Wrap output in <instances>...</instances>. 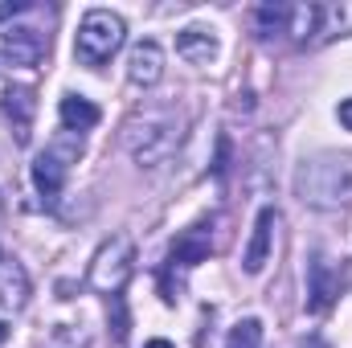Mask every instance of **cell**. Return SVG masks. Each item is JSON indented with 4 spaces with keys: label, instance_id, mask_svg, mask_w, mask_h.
I'll use <instances>...</instances> for the list:
<instances>
[{
    "label": "cell",
    "instance_id": "ffe728a7",
    "mask_svg": "<svg viewBox=\"0 0 352 348\" xmlns=\"http://www.w3.org/2000/svg\"><path fill=\"white\" fill-rule=\"evenodd\" d=\"M336 115H340V123L352 131V98H344V102H340V111H336Z\"/></svg>",
    "mask_w": 352,
    "mask_h": 348
},
{
    "label": "cell",
    "instance_id": "6da1fadb",
    "mask_svg": "<svg viewBox=\"0 0 352 348\" xmlns=\"http://www.w3.org/2000/svg\"><path fill=\"white\" fill-rule=\"evenodd\" d=\"M184 119L176 107H152L144 115H131L123 127V148L140 168H156L180 148Z\"/></svg>",
    "mask_w": 352,
    "mask_h": 348
},
{
    "label": "cell",
    "instance_id": "3957f363",
    "mask_svg": "<svg viewBox=\"0 0 352 348\" xmlns=\"http://www.w3.org/2000/svg\"><path fill=\"white\" fill-rule=\"evenodd\" d=\"M123 37H127V25H123L119 12H111V8H90L87 17H82V25H78L74 54H78L82 66L98 70L102 62H111V58L119 54Z\"/></svg>",
    "mask_w": 352,
    "mask_h": 348
},
{
    "label": "cell",
    "instance_id": "44dd1931",
    "mask_svg": "<svg viewBox=\"0 0 352 348\" xmlns=\"http://www.w3.org/2000/svg\"><path fill=\"white\" fill-rule=\"evenodd\" d=\"M144 348H173V345H168V340H148Z\"/></svg>",
    "mask_w": 352,
    "mask_h": 348
},
{
    "label": "cell",
    "instance_id": "8992f818",
    "mask_svg": "<svg viewBox=\"0 0 352 348\" xmlns=\"http://www.w3.org/2000/svg\"><path fill=\"white\" fill-rule=\"evenodd\" d=\"M45 50H50V37L37 29V25H4V54H8V62H16V66H37L41 58H45Z\"/></svg>",
    "mask_w": 352,
    "mask_h": 348
},
{
    "label": "cell",
    "instance_id": "9c48e42d",
    "mask_svg": "<svg viewBox=\"0 0 352 348\" xmlns=\"http://www.w3.org/2000/svg\"><path fill=\"white\" fill-rule=\"evenodd\" d=\"M274 226H278V213L266 205L254 221V234H250V246L242 254V270L246 274H263V266L270 262V246H274Z\"/></svg>",
    "mask_w": 352,
    "mask_h": 348
},
{
    "label": "cell",
    "instance_id": "5b68a950",
    "mask_svg": "<svg viewBox=\"0 0 352 348\" xmlns=\"http://www.w3.org/2000/svg\"><path fill=\"white\" fill-rule=\"evenodd\" d=\"M78 152H82V140L74 131H62L45 152H37V160H33V184H37V193L45 201H58V193H62V184L70 176V164L78 160Z\"/></svg>",
    "mask_w": 352,
    "mask_h": 348
},
{
    "label": "cell",
    "instance_id": "9a60e30c",
    "mask_svg": "<svg viewBox=\"0 0 352 348\" xmlns=\"http://www.w3.org/2000/svg\"><path fill=\"white\" fill-rule=\"evenodd\" d=\"M332 37H352V0H344V4H320L316 41H332Z\"/></svg>",
    "mask_w": 352,
    "mask_h": 348
},
{
    "label": "cell",
    "instance_id": "30bf717a",
    "mask_svg": "<svg viewBox=\"0 0 352 348\" xmlns=\"http://www.w3.org/2000/svg\"><path fill=\"white\" fill-rule=\"evenodd\" d=\"M176 54H180L184 62H192V66H213V62H217V54H221V45H217L213 29L188 25V29H180V33H176Z\"/></svg>",
    "mask_w": 352,
    "mask_h": 348
},
{
    "label": "cell",
    "instance_id": "603a6c76",
    "mask_svg": "<svg viewBox=\"0 0 352 348\" xmlns=\"http://www.w3.org/2000/svg\"><path fill=\"white\" fill-rule=\"evenodd\" d=\"M0 217H4V197H0Z\"/></svg>",
    "mask_w": 352,
    "mask_h": 348
},
{
    "label": "cell",
    "instance_id": "4fadbf2b",
    "mask_svg": "<svg viewBox=\"0 0 352 348\" xmlns=\"http://www.w3.org/2000/svg\"><path fill=\"white\" fill-rule=\"evenodd\" d=\"M4 111L12 119V131H16V144H29V127H33V111H37V98L29 87H8L4 94Z\"/></svg>",
    "mask_w": 352,
    "mask_h": 348
},
{
    "label": "cell",
    "instance_id": "ba28073f",
    "mask_svg": "<svg viewBox=\"0 0 352 348\" xmlns=\"http://www.w3.org/2000/svg\"><path fill=\"white\" fill-rule=\"evenodd\" d=\"M127 78L144 90L156 87V83L164 78V50H160V41H140V45L127 54Z\"/></svg>",
    "mask_w": 352,
    "mask_h": 348
},
{
    "label": "cell",
    "instance_id": "d6986e66",
    "mask_svg": "<svg viewBox=\"0 0 352 348\" xmlns=\"http://www.w3.org/2000/svg\"><path fill=\"white\" fill-rule=\"evenodd\" d=\"M111 328H115V340L123 345L127 340V307H123V295H111Z\"/></svg>",
    "mask_w": 352,
    "mask_h": 348
},
{
    "label": "cell",
    "instance_id": "277c9868",
    "mask_svg": "<svg viewBox=\"0 0 352 348\" xmlns=\"http://www.w3.org/2000/svg\"><path fill=\"white\" fill-rule=\"evenodd\" d=\"M135 259H140V254H135V242H131L127 234H111V238L94 250V259H90L87 283L111 299V295H119V291L127 287V279L135 274Z\"/></svg>",
    "mask_w": 352,
    "mask_h": 348
},
{
    "label": "cell",
    "instance_id": "ac0fdd59",
    "mask_svg": "<svg viewBox=\"0 0 352 348\" xmlns=\"http://www.w3.org/2000/svg\"><path fill=\"white\" fill-rule=\"evenodd\" d=\"M50 348H90V340H87V332H82V324H58Z\"/></svg>",
    "mask_w": 352,
    "mask_h": 348
},
{
    "label": "cell",
    "instance_id": "7a4b0ae2",
    "mask_svg": "<svg viewBox=\"0 0 352 348\" xmlns=\"http://www.w3.org/2000/svg\"><path fill=\"white\" fill-rule=\"evenodd\" d=\"M295 193L311 209H349L352 205V156L324 152L299 164Z\"/></svg>",
    "mask_w": 352,
    "mask_h": 348
},
{
    "label": "cell",
    "instance_id": "2e32d148",
    "mask_svg": "<svg viewBox=\"0 0 352 348\" xmlns=\"http://www.w3.org/2000/svg\"><path fill=\"white\" fill-rule=\"evenodd\" d=\"M291 29V4H263L258 12H254V33L270 41V37H278V33H287Z\"/></svg>",
    "mask_w": 352,
    "mask_h": 348
},
{
    "label": "cell",
    "instance_id": "8fae6325",
    "mask_svg": "<svg viewBox=\"0 0 352 348\" xmlns=\"http://www.w3.org/2000/svg\"><path fill=\"white\" fill-rule=\"evenodd\" d=\"M336 291H340V283H336L332 266L316 254V259H311V266H307V312H311V316H324V312L332 307Z\"/></svg>",
    "mask_w": 352,
    "mask_h": 348
},
{
    "label": "cell",
    "instance_id": "7c38bea8",
    "mask_svg": "<svg viewBox=\"0 0 352 348\" xmlns=\"http://www.w3.org/2000/svg\"><path fill=\"white\" fill-rule=\"evenodd\" d=\"M29 303V274L12 254H0V312H21Z\"/></svg>",
    "mask_w": 352,
    "mask_h": 348
},
{
    "label": "cell",
    "instance_id": "7402d4cb",
    "mask_svg": "<svg viewBox=\"0 0 352 348\" xmlns=\"http://www.w3.org/2000/svg\"><path fill=\"white\" fill-rule=\"evenodd\" d=\"M4 340H8V324L0 320V345H4Z\"/></svg>",
    "mask_w": 352,
    "mask_h": 348
},
{
    "label": "cell",
    "instance_id": "e0dca14e",
    "mask_svg": "<svg viewBox=\"0 0 352 348\" xmlns=\"http://www.w3.org/2000/svg\"><path fill=\"white\" fill-rule=\"evenodd\" d=\"M226 348H263V320H254V316L238 320V324H234V332H230V345H226Z\"/></svg>",
    "mask_w": 352,
    "mask_h": 348
},
{
    "label": "cell",
    "instance_id": "5bb4252c",
    "mask_svg": "<svg viewBox=\"0 0 352 348\" xmlns=\"http://www.w3.org/2000/svg\"><path fill=\"white\" fill-rule=\"evenodd\" d=\"M58 119H62V127L66 131H90V127H98V119H102V111L90 102V98H82V94H66L62 102H58Z\"/></svg>",
    "mask_w": 352,
    "mask_h": 348
},
{
    "label": "cell",
    "instance_id": "52a82bcc",
    "mask_svg": "<svg viewBox=\"0 0 352 348\" xmlns=\"http://www.w3.org/2000/svg\"><path fill=\"white\" fill-rule=\"evenodd\" d=\"M209 254H213V234H209L205 221H197V226H188V230L173 242V250H168V266L192 270V266H201Z\"/></svg>",
    "mask_w": 352,
    "mask_h": 348
}]
</instances>
